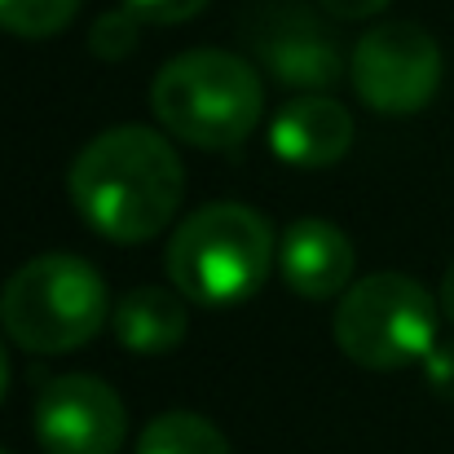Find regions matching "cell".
I'll return each instance as SVG.
<instances>
[{"instance_id": "cell-1", "label": "cell", "mask_w": 454, "mask_h": 454, "mask_svg": "<svg viewBox=\"0 0 454 454\" xmlns=\"http://www.w3.org/2000/svg\"><path fill=\"white\" fill-rule=\"evenodd\" d=\"M75 212L111 243H146L168 230L185 194V168L163 133L120 124L98 133L67 172Z\"/></svg>"}, {"instance_id": "cell-2", "label": "cell", "mask_w": 454, "mask_h": 454, "mask_svg": "<svg viewBox=\"0 0 454 454\" xmlns=\"http://www.w3.org/2000/svg\"><path fill=\"white\" fill-rule=\"evenodd\" d=\"M270 265H278V234L243 203H207L190 212L168 243L172 287L199 309L252 301L265 287Z\"/></svg>"}, {"instance_id": "cell-3", "label": "cell", "mask_w": 454, "mask_h": 454, "mask_svg": "<svg viewBox=\"0 0 454 454\" xmlns=\"http://www.w3.org/2000/svg\"><path fill=\"white\" fill-rule=\"evenodd\" d=\"M151 106L172 137L199 151H234L256 133L265 89L247 58L225 49H190L159 67Z\"/></svg>"}, {"instance_id": "cell-4", "label": "cell", "mask_w": 454, "mask_h": 454, "mask_svg": "<svg viewBox=\"0 0 454 454\" xmlns=\"http://www.w3.org/2000/svg\"><path fill=\"white\" fill-rule=\"evenodd\" d=\"M111 292L102 274L71 256L49 252L27 265H18L0 287V326L13 344L27 353H75L98 340V331L111 322Z\"/></svg>"}, {"instance_id": "cell-5", "label": "cell", "mask_w": 454, "mask_h": 454, "mask_svg": "<svg viewBox=\"0 0 454 454\" xmlns=\"http://www.w3.org/2000/svg\"><path fill=\"white\" fill-rule=\"evenodd\" d=\"M437 309L428 287H419L411 274H366L357 278L331 317L335 344L348 362L366 371H397L411 362H424L437 344Z\"/></svg>"}, {"instance_id": "cell-6", "label": "cell", "mask_w": 454, "mask_h": 454, "mask_svg": "<svg viewBox=\"0 0 454 454\" xmlns=\"http://www.w3.org/2000/svg\"><path fill=\"white\" fill-rule=\"evenodd\" d=\"M348 80L371 111L415 115L442 89V44L419 22H380L357 40Z\"/></svg>"}, {"instance_id": "cell-7", "label": "cell", "mask_w": 454, "mask_h": 454, "mask_svg": "<svg viewBox=\"0 0 454 454\" xmlns=\"http://www.w3.org/2000/svg\"><path fill=\"white\" fill-rule=\"evenodd\" d=\"M129 415L98 375H58L35 397V442L44 454H120Z\"/></svg>"}, {"instance_id": "cell-8", "label": "cell", "mask_w": 454, "mask_h": 454, "mask_svg": "<svg viewBox=\"0 0 454 454\" xmlns=\"http://www.w3.org/2000/svg\"><path fill=\"white\" fill-rule=\"evenodd\" d=\"M243 35H247L252 53L274 71V80L296 84L304 93H322V89L340 84V75H344L340 44L296 0L252 4V13L243 22Z\"/></svg>"}, {"instance_id": "cell-9", "label": "cell", "mask_w": 454, "mask_h": 454, "mask_svg": "<svg viewBox=\"0 0 454 454\" xmlns=\"http://www.w3.org/2000/svg\"><path fill=\"white\" fill-rule=\"evenodd\" d=\"M357 252L348 234L322 216L292 221L278 239V274L304 301H331L353 287Z\"/></svg>"}, {"instance_id": "cell-10", "label": "cell", "mask_w": 454, "mask_h": 454, "mask_svg": "<svg viewBox=\"0 0 454 454\" xmlns=\"http://www.w3.org/2000/svg\"><path fill=\"white\" fill-rule=\"evenodd\" d=\"M270 146L292 168H331L353 146V115L326 93L292 98L270 129Z\"/></svg>"}, {"instance_id": "cell-11", "label": "cell", "mask_w": 454, "mask_h": 454, "mask_svg": "<svg viewBox=\"0 0 454 454\" xmlns=\"http://www.w3.org/2000/svg\"><path fill=\"white\" fill-rule=\"evenodd\" d=\"M185 304L190 301L181 292H168V287H133L129 296H120L115 313H111L115 340L129 353H142V357L172 353L190 331Z\"/></svg>"}, {"instance_id": "cell-12", "label": "cell", "mask_w": 454, "mask_h": 454, "mask_svg": "<svg viewBox=\"0 0 454 454\" xmlns=\"http://www.w3.org/2000/svg\"><path fill=\"white\" fill-rule=\"evenodd\" d=\"M137 454H230V442L203 415L168 411L146 424V433L137 437Z\"/></svg>"}, {"instance_id": "cell-13", "label": "cell", "mask_w": 454, "mask_h": 454, "mask_svg": "<svg viewBox=\"0 0 454 454\" xmlns=\"http://www.w3.org/2000/svg\"><path fill=\"white\" fill-rule=\"evenodd\" d=\"M80 0H0V31L22 40H49L71 27Z\"/></svg>"}, {"instance_id": "cell-14", "label": "cell", "mask_w": 454, "mask_h": 454, "mask_svg": "<svg viewBox=\"0 0 454 454\" xmlns=\"http://www.w3.org/2000/svg\"><path fill=\"white\" fill-rule=\"evenodd\" d=\"M142 40V18L124 4V9H111L102 13L93 27H89V49L102 58V62H124Z\"/></svg>"}, {"instance_id": "cell-15", "label": "cell", "mask_w": 454, "mask_h": 454, "mask_svg": "<svg viewBox=\"0 0 454 454\" xmlns=\"http://www.w3.org/2000/svg\"><path fill=\"white\" fill-rule=\"evenodd\" d=\"M142 22H159V27H172V22H190L199 18L212 0H124Z\"/></svg>"}, {"instance_id": "cell-16", "label": "cell", "mask_w": 454, "mask_h": 454, "mask_svg": "<svg viewBox=\"0 0 454 454\" xmlns=\"http://www.w3.org/2000/svg\"><path fill=\"white\" fill-rule=\"evenodd\" d=\"M424 380L428 388L442 397V402H454V340H437L424 357Z\"/></svg>"}, {"instance_id": "cell-17", "label": "cell", "mask_w": 454, "mask_h": 454, "mask_svg": "<svg viewBox=\"0 0 454 454\" xmlns=\"http://www.w3.org/2000/svg\"><path fill=\"white\" fill-rule=\"evenodd\" d=\"M331 18H344V22H353V18H371V13H380V9H388V0H317Z\"/></svg>"}, {"instance_id": "cell-18", "label": "cell", "mask_w": 454, "mask_h": 454, "mask_svg": "<svg viewBox=\"0 0 454 454\" xmlns=\"http://www.w3.org/2000/svg\"><path fill=\"white\" fill-rule=\"evenodd\" d=\"M437 304H442V313L454 322V265L446 270V278H442V296H437Z\"/></svg>"}, {"instance_id": "cell-19", "label": "cell", "mask_w": 454, "mask_h": 454, "mask_svg": "<svg viewBox=\"0 0 454 454\" xmlns=\"http://www.w3.org/2000/svg\"><path fill=\"white\" fill-rule=\"evenodd\" d=\"M9 375H13V366H9V348H4V335H0V402L9 393Z\"/></svg>"}, {"instance_id": "cell-20", "label": "cell", "mask_w": 454, "mask_h": 454, "mask_svg": "<svg viewBox=\"0 0 454 454\" xmlns=\"http://www.w3.org/2000/svg\"><path fill=\"white\" fill-rule=\"evenodd\" d=\"M0 454H9V450H0Z\"/></svg>"}]
</instances>
